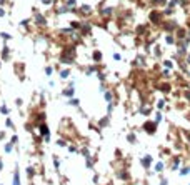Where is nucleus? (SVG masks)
Segmentation results:
<instances>
[{"label":"nucleus","mask_w":190,"mask_h":185,"mask_svg":"<svg viewBox=\"0 0 190 185\" xmlns=\"http://www.w3.org/2000/svg\"><path fill=\"white\" fill-rule=\"evenodd\" d=\"M37 23H45V20H43V17H40V15H37Z\"/></svg>","instance_id":"1"},{"label":"nucleus","mask_w":190,"mask_h":185,"mask_svg":"<svg viewBox=\"0 0 190 185\" xmlns=\"http://www.w3.org/2000/svg\"><path fill=\"white\" fill-rule=\"evenodd\" d=\"M43 3H52V0H42Z\"/></svg>","instance_id":"2"}]
</instances>
